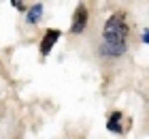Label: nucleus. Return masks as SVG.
I'll return each instance as SVG.
<instances>
[{
	"label": "nucleus",
	"instance_id": "nucleus-1",
	"mask_svg": "<svg viewBox=\"0 0 149 139\" xmlns=\"http://www.w3.org/2000/svg\"><path fill=\"white\" fill-rule=\"evenodd\" d=\"M126 39H128V24L121 13H115L107 19L102 30V43L98 45V54L104 58H119L126 54Z\"/></svg>",
	"mask_w": 149,
	"mask_h": 139
},
{
	"label": "nucleus",
	"instance_id": "nucleus-2",
	"mask_svg": "<svg viewBox=\"0 0 149 139\" xmlns=\"http://www.w3.org/2000/svg\"><path fill=\"white\" fill-rule=\"evenodd\" d=\"M87 26V9L85 4H77V9H74V15H72V26H70V32L79 34L83 32Z\"/></svg>",
	"mask_w": 149,
	"mask_h": 139
},
{
	"label": "nucleus",
	"instance_id": "nucleus-3",
	"mask_svg": "<svg viewBox=\"0 0 149 139\" xmlns=\"http://www.w3.org/2000/svg\"><path fill=\"white\" fill-rule=\"evenodd\" d=\"M58 39H60V30H56V28L47 30V32L43 34V41H40V54H43V56H49V52L53 49V45H56Z\"/></svg>",
	"mask_w": 149,
	"mask_h": 139
},
{
	"label": "nucleus",
	"instance_id": "nucleus-4",
	"mask_svg": "<svg viewBox=\"0 0 149 139\" xmlns=\"http://www.w3.org/2000/svg\"><path fill=\"white\" fill-rule=\"evenodd\" d=\"M107 128L111 131V133H121V114L119 111H115V114L109 118V122H107Z\"/></svg>",
	"mask_w": 149,
	"mask_h": 139
},
{
	"label": "nucleus",
	"instance_id": "nucleus-5",
	"mask_svg": "<svg viewBox=\"0 0 149 139\" xmlns=\"http://www.w3.org/2000/svg\"><path fill=\"white\" fill-rule=\"evenodd\" d=\"M40 15H43V4L36 2V4H32V9L28 11V24H36Z\"/></svg>",
	"mask_w": 149,
	"mask_h": 139
},
{
	"label": "nucleus",
	"instance_id": "nucleus-6",
	"mask_svg": "<svg viewBox=\"0 0 149 139\" xmlns=\"http://www.w3.org/2000/svg\"><path fill=\"white\" fill-rule=\"evenodd\" d=\"M11 6H15L17 11H26V4L22 2V0H11Z\"/></svg>",
	"mask_w": 149,
	"mask_h": 139
},
{
	"label": "nucleus",
	"instance_id": "nucleus-7",
	"mask_svg": "<svg viewBox=\"0 0 149 139\" xmlns=\"http://www.w3.org/2000/svg\"><path fill=\"white\" fill-rule=\"evenodd\" d=\"M143 43H149V30H143Z\"/></svg>",
	"mask_w": 149,
	"mask_h": 139
}]
</instances>
